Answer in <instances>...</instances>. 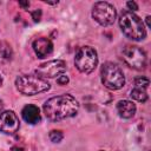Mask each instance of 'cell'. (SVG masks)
<instances>
[{
	"label": "cell",
	"mask_w": 151,
	"mask_h": 151,
	"mask_svg": "<svg viewBox=\"0 0 151 151\" xmlns=\"http://www.w3.org/2000/svg\"><path fill=\"white\" fill-rule=\"evenodd\" d=\"M15 87L25 96H34L50 90V83L37 73L21 74L15 79Z\"/></svg>",
	"instance_id": "obj_3"
},
{
	"label": "cell",
	"mask_w": 151,
	"mask_h": 151,
	"mask_svg": "<svg viewBox=\"0 0 151 151\" xmlns=\"http://www.w3.org/2000/svg\"><path fill=\"white\" fill-rule=\"evenodd\" d=\"M149 79L145 78V77H139V78H136L134 80V86L137 87H142V88H146L147 85H149Z\"/></svg>",
	"instance_id": "obj_16"
},
{
	"label": "cell",
	"mask_w": 151,
	"mask_h": 151,
	"mask_svg": "<svg viewBox=\"0 0 151 151\" xmlns=\"http://www.w3.org/2000/svg\"><path fill=\"white\" fill-rule=\"evenodd\" d=\"M134 100L139 101V103H145L147 100V94H146V91L145 88H142V87H137L134 86L132 90H131V94H130Z\"/></svg>",
	"instance_id": "obj_14"
},
{
	"label": "cell",
	"mask_w": 151,
	"mask_h": 151,
	"mask_svg": "<svg viewBox=\"0 0 151 151\" xmlns=\"http://www.w3.org/2000/svg\"><path fill=\"white\" fill-rule=\"evenodd\" d=\"M19 118L13 111H4L0 113V131L6 134H14L19 130Z\"/></svg>",
	"instance_id": "obj_9"
},
{
	"label": "cell",
	"mask_w": 151,
	"mask_h": 151,
	"mask_svg": "<svg viewBox=\"0 0 151 151\" xmlns=\"http://www.w3.org/2000/svg\"><path fill=\"white\" fill-rule=\"evenodd\" d=\"M13 51L8 42L0 41V64H7L12 60Z\"/></svg>",
	"instance_id": "obj_13"
},
{
	"label": "cell",
	"mask_w": 151,
	"mask_h": 151,
	"mask_svg": "<svg viewBox=\"0 0 151 151\" xmlns=\"http://www.w3.org/2000/svg\"><path fill=\"white\" fill-rule=\"evenodd\" d=\"M33 50L38 58H46L53 51V44L48 38L41 37L33 41Z\"/></svg>",
	"instance_id": "obj_10"
},
{
	"label": "cell",
	"mask_w": 151,
	"mask_h": 151,
	"mask_svg": "<svg viewBox=\"0 0 151 151\" xmlns=\"http://www.w3.org/2000/svg\"><path fill=\"white\" fill-rule=\"evenodd\" d=\"M126 7L130 9V12H133V11H137V9H138V5H137L134 1H129V2H126Z\"/></svg>",
	"instance_id": "obj_18"
},
{
	"label": "cell",
	"mask_w": 151,
	"mask_h": 151,
	"mask_svg": "<svg viewBox=\"0 0 151 151\" xmlns=\"http://www.w3.org/2000/svg\"><path fill=\"white\" fill-rule=\"evenodd\" d=\"M2 85V77H1V74H0V86Z\"/></svg>",
	"instance_id": "obj_22"
},
{
	"label": "cell",
	"mask_w": 151,
	"mask_h": 151,
	"mask_svg": "<svg viewBox=\"0 0 151 151\" xmlns=\"http://www.w3.org/2000/svg\"><path fill=\"white\" fill-rule=\"evenodd\" d=\"M117 112L124 119L132 118L136 113V105L130 100H119L117 103Z\"/></svg>",
	"instance_id": "obj_12"
},
{
	"label": "cell",
	"mask_w": 151,
	"mask_h": 151,
	"mask_svg": "<svg viewBox=\"0 0 151 151\" xmlns=\"http://www.w3.org/2000/svg\"><path fill=\"white\" fill-rule=\"evenodd\" d=\"M101 83L110 90H119L125 84V77L119 66L113 63H105L100 70Z\"/></svg>",
	"instance_id": "obj_4"
},
{
	"label": "cell",
	"mask_w": 151,
	"mask_h": 151,
	"mask_svg": "<svg viewBox=\"0 0 151 151\" xmlns=\"http://www.w3.org/2000/svg\"><path fill=\"white\" fill-rule=\"evenodd\" d=\"M2 110V101H1V99H0V111Z\"/></svg>",
	"instance_id": "obj_23"
},
{
	"label": "cell",
	"mask_w": 151,
	"mask_h": 151,
	"mask_svg": "<svg viewBox=\"0 0 151 151\" xmlns=\"http://www.w3.org/2000/svg\"><path fill=\"white\" fill-rule=\"evenodd\" d=\"M92 17L99 25L110 26L114 22L117 13H116V8L113 7V5L106 1H99L93 5Z\"/></svg>",
	"instance_id": "obj_6"
},
{
	"label": "cell",
	"mask_w": 151,
	"mask_h": 151,
	"mask_svg": "<svg viewBox=\"0 0 151 151\" xmlns=\"http://www.w3.org/2000/svg\"><path fill=\"white\" fill-rule=\"evenodd\" d=\"M98 64V55L93 47L83 46L74 57V65L81 73H91Z\"/></svg>",
	"instance_id": "obj_5"
},
{
	"label": "cell",
	"mask_w": 151,
	"mask_h": 151,
	"mask_svg": "<svg viewBox=\"0 0 151 151\" xmlns=\"http://www.w3.org/2000/svg\"><path fill=\"white\" fill-rule=\"evenodd\" d=\"M57 83H58L59 85H66V84L68 83V77H67V76H65V74H61V76H59V77H58Z\"/></svg>",
	"instance_id": "obj_17"
},
{
	"label": "cell",
	"mask_w": 151,
	"mask_h": 151,
	"mask_svg": "<svg viewBox=\"0 0 151 151\" xmlns=\"http://www.w3.org/2000/svg\"><path fill=\"white\" fill-rule=\"evenodd\" d=\"M100 151H103V150H100Z\"/></svg>",
	"instance_id": "obj_24"
},
{
	"label": "cell",
	"mask_w": 151,
	"mask_h": 151,
	"mask_svg": "<svg viewBox=\"0 0 151 151\" xmlns=\"http://www.w3.org/2000/svg\"><path fill=\"white\" fill-rule=\"evenodd\" d=\"M119 26L122 32L131 40H143L146 37V29L142 19L133 12L124 11L119 17Z\"/></svg>",
	"instance_id": "obj_2"
},
{
	"label": "cell",
	"mask_w": 151,
	"mask_h": 151,
	"mask_svg": "<svg viewBox=\"0 0 151 151\" xmlns=\"http://www.w3.org/2000/svg\"><path fill=\"white\" fill-rule=\"evenodd\" d=\"M19 5H20L21 7H24V8H28V6H29V2H28V1H26V2H22V1H20V2H19Z\"/></svg>",
	"instance_id": "obj_20"
},
{
	"label": "cell",
	"mask_w": 151,
	"mask_h": 151,
	"mask_svg": "<svg viewBox=\"0 0 151 151\" xmlns=\"http://www.w3.org/2000/svg\"><path fill=\"white\" fill-rule=\"evenodd\" d=\"M11 151H24V150L21 147H19V146H14V147H12Z\"/></svg>",
	"instance_id": "obj_21"
},
{
	"label": "cell",
	"mask_w": 151,
	"mask_h": 151,
	"mask_svg": "<svg viewBox=\"0 0 151 151\" xmlns=\"http://www.w3.org/2000/svg\"><path fill=\"white\" fill-rule=\"evenodd\" d=\"M42 110L47 119L59 122L76 116L79 111V103L71 94H60L46 100Z\"/></svg>",
	"instance_id": "obj_1"
},
{
	"label": "cell",
	"mask_w": 151,
	"mask_h": 151,
	"mask_svg": "<svg viewBox=\"0 0 151 151\" xmlns=\"http://www.w3.org/2000/svg\"><path fill=\"white\" fill-rule=\"evenodd\" d=\"M123 60L129 67L134 70H143L146 66V54L138 46H126L123 50Z\"/></svg>",
	"instance_id": "obj_7"
},
{
	"label": "cell",
	"mask_w": 151,
	"mask_h": 151,
	"mask_svg": "<svg viewBox=\"0 0 151 151\" xmlns=\"http://www.w3.org/2000/svg\"><path fill=\"white\" fill-rule=\"evenodd\" d=\"M48 137H50L51 142H53V143H60L61 139H63V137H64V134H63V132L60 130H52L50 132Z\"/></svg>",
	"instance_id": "obj_15"
},
{
	"label": "cell",
	"mask_w": 151,
	"mask_h": 151,
	"mask_svg": "<svg viewBox=\"0 0 151 151\" xmlns=\"http://www.w3.org/2000/svg\"><path fill=\"white\" fill-rule=\"evenodd\" d=\"M32 18H33L34 21H39L40 18H41V11H40V9L33 11V12H32Z\"/></svg>",
	"instance_id": "obj_19"
},
{
	"label": "cell",
	"mask_w": 151,
	"mask_h": 151,
	"mask_svg": "<svg viewBox=\"0 0 151 151\" xmlns=\"http://www.w3.org/2000/svg\"><path fill=\"white\" fill-rule=\"evenodd\" d=\"M21 116L24 118V120L28 124H37L40 122L41 117H40V111H39V107L35 106V105H32V104H28L26 105L22 111H21Z\"/></svg>",
	"instance_id": "obj_11"
},
{
	"label": "cell",
	"mask_w": 151,
	"mask_h": 151,
	"mask_svg": "<svg viewBox=\"0 0 151 151\" xmlns=\"http://www.w3.org/2000/svg\"><path fill=\"white\" fill-rule=\"evenodd\" d=\"M65 71H66L65 61L57 59V60H50V61L42 63L41 65L38 66V68L35 70V73L42 77L44 79H47V78H55L57 76L59 77L64 74Z\"/></svg>",
	"instance_id": "obj_8"
}]
</instances>
